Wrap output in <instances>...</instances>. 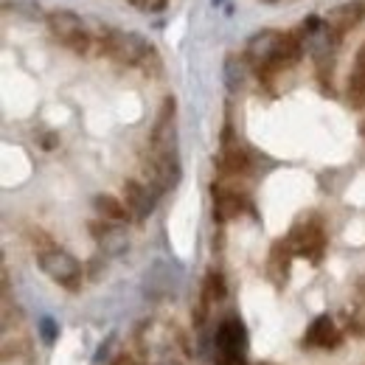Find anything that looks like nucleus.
<instances>
[{
	"label": "nucleus",
	"instance_id": "nucleus-5",
	"mask_svg": "<svg viewBox=\"0 0 365 365\" xmlns=\"http://www.w3.org/2000/svg\"><path fill=\"white\" fill-rule=\"evenodd\" d=\"M295 256H307L312 262H320L323 250H326V233L318 220H309V222H298L295 228L289 230V236L284 239Z\"/></svg>",
	"mask_w": 365,
	"mask_h": 365
},
{
	"label": "nucleus",
	"instance_id": "nucleus-20",
	"mask_svg": "<svg viewBox=\"0 0 365 365\" xmlns=\"http://www.w3.org/2000/svg\"><path fill=\"white\" fill-rule=\"evenodd\" d=\"M133 6L138 11H163L166 0H133Z\"/></svg>",
	"mask_w": 365,
	"mask_h": 365
},
{
	"label": "nucleus",
	"instance_id": "nucleus-15",
	"mask_svg": "<svg viewBox=\"0 0 365 365\" xmlns=\"http://www.w3.org/2000/svg\"><path fill=\"white\" fill-rule=\"evenodd\" d=\"M245 79H247V59L230 53L225 59V85H228V91L239 93L245 88Z\"/></svg>",
	"mask_w": 365,
	"mask_h": 365
},
{
	"label": "nucleus",
	"instance_id": "nucleus-18",
	"mask_svg": "<svg viewBox=\"0 0 365 365\" xmlns=\"http://www.w3.org/2000/svg\"><path fill=\"white\" fill-rule=\"evenodd\" d=\"M40 337L46 340L48 346H51V343L56 340V323H53L51 318H43V320H40Z\"/></svg>",
	"mask_w": 365,
	"mask_h": 365
},
{
	"label": "nucleus",
	"instance_id": "nucleus-19",
	"mask_svg": "<svg viewBox=\"0 0 365 365\" xmlns=\"http://www.w3.org/2000/svg\"><path fill=\"white\" fill-rule=\"evenodd\" d=\"M6 9L23 11V14H29V17H40V6H37V3H6Z\"/></svg>",
	"mask_w": 365,
	"mask_h": 365
},
{
	"label": "nucleus",
	"instance_id": "nucleus-3",
	"mask_svg": "<svg viewBox=\"0 0 365 365\" xmlns=\"http://www.w3.org/2000/svg\"><path fill=\"white\" fill-rule=\"evenodd\" d=\"M217 365H245L247 351V331L239 318H228L217 329Z\"/></svg>",
	"mask_w": 365,
	"mask_h": 365
},
{
	"label": "nucleus",
	"instance_id": "nucleus-1",
	"mask_svg": "<svg viewBox=\"0 0 365 365\" xmlns=\"http://www.w3.org/2000/svg\"><path fill=\"white\" fill-rule=\"evenodd\" d=\"M48 31L56 43L71 48L73 53H88V48H91V34H88L82 17L68 9H56L48 14Z\"/></svg>",
	"mask_w": 365,
	"mask_h": 365
},
{
	"label": "nucleus",
	"instance_id": "nucleus-23",
	"mask_svg": "<svg viewBox=\"0 0 365 365\" xmlns=\"http://www.w3.org/2000/svg\"><path fill=\"white\" fill-rule=\"evenodd\" d=\"M363 138H365V124H363Z\"/></svg>",
	"mask_w": 365,
	"mask_h": 365
},
{
	"label": "nucleus",
	"instance_id": "nucleus-13",
	"mask_svg": "<svg viewBox=\"0 0 365 365\" xmlns=\"http://www.w3.org/2000/svg\"><path fill=\"white\" fill-rule=\"evenodd\" d=\"M93 208H96L98 217L107 220V222H124V220L130 217V208H127L118 197H113V194H98V197L93 200Z\"/></svg>",
	"mask_w": 365,
	"mask_h": 365
},
{
	"label": "nucleus",
	"instance_id": "nucleus-21",
	"mask_svg": "<svg viewBox=\"0 0 365 365\" xmlns=\"http://www.w3.org/2000/svg\"><path fill=\"white\" fill-rule=\"evenodd\" d=\"M56 140H59V138L53 135V133H48V135H43V146H46V149H53V146H56Z\"/></svg>",
	"mask_w": 365,
	"mask_h": 365
},
{
	"label": "nucleus",
	"instance_id": "nucleus-11",
	"mask_svg": "<svg viewBox=\"0 0 365 365\" xmlns=\"http://www.w3.org/2000/svg\"><path fill=\"white\" fill-rule=\"evenodd\" d=\"M155 197L158 191L152 185H143L138 180H127L124 182V200H127V208L135 220H146L155 208Z\"/></svg>",
	"mask_w": 365,
	"mask_h": 365
},
{
	"label": "nucleus",
	"instance_id": "nucleus-12",
	"mask_svg": "<svg viewBox=\"0 0 365 365\" xmlns=\"http://www.w3.org/2000/svg\"><path fill=\"white\" fill-rule=\"evenodd\" d=\"M304 343L312 346V349H337V346L343 343V334H340V329L331 323V318L320 315V318L307 329Z\"/></svg>",
	"mask_w": 365,
	"mask_h": 365
},
{
	"label": "nucleus",
	"instance_id": "nucleus-16",
	"mask_svg": "<svg viewBox=\"0 0 365 365\" xmlns=\"http://www.w3.org/2000/svg\"><path fill=\"white\" fill-rule=\"evenodd\" d=\"M346 98L354 110L365 107V71L354 65V71L349 73V85H346Z\"/></svg>",
	"mask_w": 365,
	"mask_h": 365
},
{
	"label": "nucleus",
	"instance_id": "nucleus-10",
	"mask_svg": "<svg viewBox=\"0 0 365 365\" xmlns=\"http://www.w3.org/2000/svg\"><path fill=\"white\" fill-rule=\"evenodd\" d=\"M363 20H365V3H363V0H351V3L334 6V9L329 11V17H326L329 29H331L337 37H343V34L354 31V29H357Z\"/></svg>",
	"mask_w": 365,
	"mask_h": 365
},
{
	"label": "nucleus",
	"instance_id": "nucleus-7",
	"mask_svg": "<svg viewBox=\"0 0 365 365\" xmlns=\"http://www.w3.org/2000/svg\"><path fill=\"white\" fill-rule=\"evenodd\" d=\"M146 178H149V185L158 194L175 188L180 182V160H178V155H152L149 163H146Z\"/></svg>",
	"mask_w": 365,
	"mask_h": 365
},
{
	"label": "nucleus",
	"instance_id": "nucleus-22",
	"mask_svg": "<svg viewBox=\"0 0 365 365\" xmlns=\"http://www.w3.org/2000/svg\"><path fill=\"white\" fill-rule=\"evenodd\" d=\"M211 3H214V6H220V3H222V0H211Z\"/></svg>",
	"mask_w": 365,
	"mask_h": 365
},
{
	"label": "nucleus",
	"instance_id": "nucleus-17",
	"mask_svg": "<svg viewBox=\"0 0 365 365\" xmlns=\"http://www.w3.org/2000/svg\"><path fill=\"white\" fill-rule=\"evenodd\" d=\"M208 295H211V301L217 304V301H222L225 298V292H228V287H225V275L217 273V270H211L208 278H205V287H202Z\"/></svg>",
	"mask_w": 365,
	"mask_h": 365
},
{
	"label": "nucleus",
	"instance_id": "nucleus-6",
	"mask_svg": "<svg viewBox=\"0 0 365 365\" xmlns=\"http://www.w3.org/2000/svg\"><path fill=\"white\" fill-rule=\"evenodd\" d=\"M175 98H166L152 130V155H178V127H175Z\"/></svg>",
	"mask_w": 365,
	"mask_h": 365
},
{
	"label": "nucleus",
	"instance_id": "nucleus-2",
	"mask_svg": "<svg viewBox=\"0 0 365 365\" xmlns=\"http://www.w3.org/2000/svg\"><path fill=\"white\" fill-rule=\"evenodd\" d=\"M101 48L107 51V56H113L121 65H140L152 53V48L143 43V37H138L133 31H121V29H107L101 37Z\"/></svg>",
	"mask_w": 365,
	"mask_h": 365
},
{
	"label": "nucleus",
	"instance_id": "nucleus-9",
	"mask_svg": "<svg viewBox=\"0 0 365 365\" xmlns=\"http://www.w3.org/2000/svg\"><path fill=\"white\" fill-rule=\"evenodd\" d=\"M214 220L217 222H230L236 220L245 208H247V200L242 191L230 188V185H222V182H214Z\"/></svg>",
	"mask_w": 365,
	"mask_h": 365
},
{
	"label": "nucleus",
	"instance_id": "nucleus-4",
	"mask_svg": "<svg viewBox=\"0 0 365 365\" xmlns=\"http://www.w3.org/2000/svg\"><path fill=\"white\" fill-rule=\"evenodd\" d=\"M37 262H40V270L51 281H56V284H62L68 289H76L79 287V281H82V264L68 250L51 247L46 253H37Z\"/></svg>",
	"mask_w": 365,
	"mask_h": 365
},
{
	"label": "nucleus",
	"instance_id": "nucleus-8",
	"mask_svg": "<svg viewBox=\"0 0 365 365\" xmlns=\"http://www.w3.org/2000/svg\"><path fill=\"white\" fill-rule=\"evenodd\" d=\"M88 228H91L93 239L98 242V247H101L107 256H121V253L130 247V236H127V230L121 228V222L93 220Z\"/></svg>",
	"mask_w": 365,
	"mask_h": 365
},
{
	"label": "nucleus",
	"instance_id": "nucleus-14",
	"mask_svg": "<svg viewBox=\"0 0 365 365\" xmlns=\"http://www.w3.org/2000/svg\"><path fill=\"white\" fill-rule=\"evenodd\" d=\"M292 247L287 242H275L273 250H270V264H267V273L273 281H284L289 273V259H292Z\"/></svg>",
	"mask_w": 365,
	"mask_h": 365
}]
</instances>
